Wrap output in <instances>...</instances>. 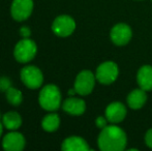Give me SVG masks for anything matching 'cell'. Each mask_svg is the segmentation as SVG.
Segmentation results:
<instances>
[{"label": "cell", "instance_id": "6da1fadb", "mask_svg": "<svg viewBox=\"0 0 152 151\" xmlns=\"http://www.w3.org/2000/svg\"><path fill=\"white\" fill-rule=\"evenodd\" d=\"M98 147L102 151H122L127 144L126 133L116 125H107L98 136Z\"/></svg>", "mask_w": 152, "mask_h": 151}, {"label": "cell", "instance_id": "7a4b0ae2", "mask_svg": "<svg viewBox=\"0 0 152 151\" xmlns=\"http://www.w3.org/2000/svg\"><path fill=\"white\" fill-rule=\"evenodd\" d=\"M40 107L49 112H54L61 105V93L59 88L54 84H48L40 90L38 96Z\"/></svg>", "mask_w": 152, "mask_h": 151}, {"label": "cell", "instance_id": "3957f363", "mask_svg": "<svg viewBox=\"0 0 152 151\" xmlns=\"http://www.w3.org/2000/svg\"><path fill=\"white\" fill-rule=\"evenodd\" d=\"M37 52L36 44L30 38H23L16 44L14 50V56L20 63H27L35 57Z\"/></svg>", "mask_w": 152, "mask_h": 151}, {"label": "cell", "instance_id": "277c9868", "mask_svg": "<svg viewBox=\"0 0 152 151\" xmlns=\"http://www.w3.org/2000/svg\"><path fill=\"white\" fill-rule=\"evenodd\" d=\"M21 80L26 87L29 89H37L42 85L44 76L38 67L34 65L25 66L21 71Z\"/></svg>", "mask_w": 152, "mask_h": 151}, {"label": "cell", "instance_id": "5b68a950", "mask_svg": "<svg viewBox=\"0 0 152 151\" xmlns=\"http://www.w3.org/2000/svg\"><path fill=\"white\" fill-rule=\"evenodd\" d=\"M118 74L119 69L116 63L113 61H106L96 69L95 77L99 83L104 85H110L116 81Z\"/></svg>", "mask_w": 152, "mask_h": 151}, {"label": "cell", "instance_id": "8992f818", "mask_svg": "<svg viewBox=\"0 0 152 151\" xmlns=\"http://www.w3.org/2000/svg\"><path fill=\"white\" fill-rule=\"evenodd\" d=\"M76 29V22L69 16L62 15L57 17L52 24V30L56 35L60 37L69 36Z\"/></svg>", "mask_w": 152, "mask_h": 151}, {"label": "cell", "instance_id": "52a82bcc", "mask_svg": "<svg viewBox=\"0 0 152 151\" xmlns=\"http://www.w3.org/2000/svg\"><path fill=\"white\" fill-rule=\"evenodd\" d=\"M96 77L90 71H83L77 76L75 81V89L80 95H88L92 92L95 85Z\"/></svg>", "mask_w": 152, "mask_h": 151}, {"label": "cell", "instance_id": "ba28073f", "mask_svg": "<svg viewBox=\"0 0 152 151\" xmlns=\"http://www.w3.org/2000/svg\"><path fill=\"white\" fill-rule=\"evenodd\" d=\"M33 10V0H14L10 7L12 19L18 22L25 21L31 16Z\"/></svg>", "mask_w": 152, "mask_h": 151}, {"label": "cell", "instance_id": "9c48e42d", "mask_svg": "<svg viewBox=\"0 0 152 151\" xmlns=\"http://www.w3.org/2000/svg\"><path fill=\"white\" fill-rule=\"evenodd\" d=\"M132 35V32L130 27L123 23L115 25L110 33L111 39L116 46H125L129 42Z\"/></svg>", "mask_w": 152, "mask_h": 151}, {"label": "cell", "instance_id": "30bf717a", "mask_svg": "<svg viewBox=\"0 0 152 151\" xmlns=\"http://www.w3.org/2000/svg\"><path fill=\"white\" fill-rule=\"evenodd\" d=\"M25 138L22 133L12 131L4 136L2 147L5 151H21L25 147Z\"/></svg>", "mask_w": 152, "mask_h": 151}, {"label": "cell", "instance_id": "8fae6325", "mask_svg": "<svg viewBox=\"0 0 152 151\" xmlns=\"http://www.w3.org/2000/svg\"><path fill=\"white\" fill-rule=\"evenodd\" d=\"M126 108L122 103L114 101L106 109V117L111 123H119L125 118Z\"/></svg>", "mask_w": 152, "mask_h": 151}, {"label": "cell", "instance_id": "7c38bea8", "mask_svg": "<svg viewBox=\"0 0 152 151\" xmlns=\"http://www.w3.org/2000/svg\"><path fill=\"white\" fill-rule=\"evenodd\" d=\"M62 109L66 113L70 115H75V116H79V115H82L85 112V110H86V104L81 98L69 97V98L65 99L63 101Z\"/></svg>", "mask_w": 152, "mask_h": 151}, {"label": "cell", "instance_id": "4fadbf2b", "mask_svg": "<svg viewBox=\"0 0 152 151\" xmlns=\"http://www.w3.org/2000/svg\"><path fill=\"white\" fill-rule=\"evenodd\" d=\"M63 151H88L90 150L87 142L80 137H69L62 142Z\"/></svg>", "mask_w": 152, "mask_h": 151}, {"label": "cell", "instance_id": "5bb4252c", "mask_svg": "<svg viewBox=\"0 0 152 151\" xmlns=\"http://www.w3.org/2000/svg\"><path fill=\"white\" fill-rule=\"evenodd\" d=\"M137 81L140 86L145 91L152 90V66L150 65H144L138 71Z\"/></svg>", "mask_w": 152, "mask_h": 151}, {"label": "cell", "instance_id": "9a60e30c", "mask_svg": "<svg viewBox=\"0 0 152 151\" xmlns=\"http://www.w3.org/2000/svg\"><path fill=\"white\" fill-rule=\"evenodd\" d=\"M147 101V95L142 88L134 89L127 95V105L132 110H139L145 105Z\"/></svg>", "mask_w": 152, "mask_h": 151}, {"label": "cell", "instance_id": "2e32d148", "mask_svg": "<svg viewBox=\"0 0 152 151\" xmlns=\"http://www.w3.org/2000/svg\"><path fill=\"white\" fill-rule=\"evenodd\" d=\"M2 123L10 131H17L22 125V117L17 112H8L2 116Z\"/></svg>", "mask_w": 152, "mask_h": 151}, {"label": "cell", "instance_id": "e0dca14e", "mask_svg": "<svg viewBox=\"0 0 152 151\" xmlns=\"http://www.w3.org/2000/svg\"><path fill=\"white\" fill-rule=\"evenodd\" d=\"M59 125H60V118L56 113L48 114L47 116L44 117L42 121V127L49 133L57 131Z\"/></svg>", "mask_w": 152, "mask_h": 151}, {"label": "cell", "instance_id": "ac0fdd59", "mask_svg": "<svg viewBox=\"0 0 152 151\" xmlns=\"http://www.w3.org/2000/svg\"><path fill=\"white\" fill-rule=\"evenodd\" d=\"M6 98H7L8 103L12 106H19L23 101V94L19 89L14 88V87H10L6 90Z\"/></svg>", "mask_w": 152, "mask_h": 151}, {"label": "cell", "instance_id": "d6986e66", "mask_svg": "<svg viewBox=\"0 0 152 151\" xmlns=\"http://www.w3.org/2000/svg\"><path fill=\"white\" fill-rule=\"evenodd\" d=\"M10 85H12V83H10V79L4 78V77L0 79V90L6 91L10 87H12Z\"/></svg>", "mask_w": 152, "mask_h": 151}, {"label": "cell", "instance_id": "ffe728a7", "mask_svg": "<svg viewBox=\"0 0 152 151\" xmlns=\"http://www.w3.org/2000/svg\"><path fill=\"white\" fill-rule=\"evenodd\" d=\"M108 119H107V117L104 118V117H102V116H99V117H97L96 118V120H95V123H96V126L98 127V128H100V129H102L104 127H106L107 125H108Z\"/></svg>", "mask_w": 152, "mask_h": 151}, {"label": "cell", "instance_id": "44dd1931", "mask_svg": "<svg viewBox=\"0 0 152 151\" xmlns=\"http://www.w3.org/2000/svg\"><path fill=\"white\" fill-rule=\"evenodd\" d=\"M145 142L149 148H152V128L149 129L145 135Z\"/></svg>", "mask_w": 152, "mask_h": 151}, {"label": "cell", "instance_id": "7402d4cb", "mask_svg": "<svg viewBox=\"0 0 152 151\" xmlns=\"http://www.w3.org/2000/svg\"><path fill=\"white\" fill-rule=\"evenodd\" d=\"M20 34L23 38H28L31 34V30L27 26H24L20 29Z\"/></svg>", "mask_w": 152, "mask_h": 151}, {"label": "cell", "instance_id": "603a6c76", "mask_svg": "<svg viewBox=\"0 0 152 151\" xmlns=\"http://www.w3.org/2000/svg\"><path fill=\"white\" fill-rule=\"evenodd\" d=\"M75 93H77V91H76V89H70V90L69 91H68V94H69V95H74L75 94Z\"/></svg>", "mask_w": 152, "mask_h": 151}, {"label": "cell", "instance_id": "cb8c5ba5", "mask_svg": "<svg viewBox=\"0 0 152 151\" xmlns=\"http://www.w3.org/2000/svg\"><path fill=\"white\" fill-rule=\"evenodd\" d=\"M3 123H1L0 122V137H1V135H2V131H3Z\"/></svg>", "mask_w": 152, "mask_h": 151}]
</instances>
